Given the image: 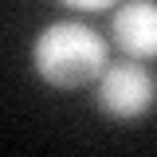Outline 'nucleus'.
<instances>
[{"instance_id":"f03ea898","label":"nucleus","mask_w":157,"mask_h":157,"mask_svg":"<svg viewBox=\"0 0 157 157\" xmlns=\"http://www.w3.org/2000/svg\"><path fill=\"white\" fill-rule=\"evenodd\" d=\"M94 102L110 122H134V118L153 110L157 82L141 63H114V67H106L98 75Z\"/></svg>"},{"instance_id":"f257e3e1","label":"nucleus","mask_w":157,"mask_h":157,"mask_svg":"<svg viewBox=\"0 0 157 157\" xmlns=\"http://www.w3.org/2000/svg\"><path fill=\"white\" fill-rule=\"evenodd\" d=\"M32 59L43 82L59 90H78L86 82H98V75L106 71V39L78 20H59L39 32Z\"/></svg>"},{"instance_id":"7ed1b4c3","label":"nucleus","mask_w":157,"mask_h":157,"mask_svg":"<svg viewBox=\"0 0 157 157\" xmlns=\"http://www.w3.org/2000/svg\"><path fill=\"white\" fill-rule=\"evenodd\" d=\"M110 36L130 59H157V0H126L110 20Z\"/></svg>"},{"instance_id":"20e7f679","label":"nucleus","mask_w":157,"mask_h":157,"mask_svg":"<svg viewBox=\"0 0 157 157\" xmlns=\"http://www.w3.org/2000/svg\"><path fill=\"white\" fill-rule=\"evenodd\" d=\"M59 4H67V8H78V12H102V8H110L114 0H59Z\"/></svg>"}]
</instances>
